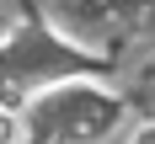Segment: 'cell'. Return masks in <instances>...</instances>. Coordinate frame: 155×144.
Here are the masks:
<instances>
[{
	"label": "cell",
	"mask_w": 155,
	"mask_h": 144,
	"mask_svg": "<svg viewBox=\"0 0 155 144\" xmlns=\"http://www.w3.org/2000/svg\"><path fill=\"white\" fill-rule=\"evenodd\" d=\"M123 123V96L96 80H64L21 107V144H102Z\"/></svg>",
	"instance_id": "obj_2"
},
{
	"label": "cell",
	"mask_w": 155,
	"mask_h": 144,
	"mask_svg": "<svg viewBox=\"0 0 155 144\" xmlns=\"http://www.w3.org/2000/svg\"><path fill=\"white\" fill-rule=\"evenodd\" d=\"M96 69H102V59L91 48L70 43L43 16H27V21H16L0 37V107L21 112L43 91H54L64 80H91Z\"/></svg>",
	"instance_id": "obj_1"
},
{
	"label": "cell",
	"mask_w": 155,
	"mask_h": 144,
	"mask_svg": "<svg viewBox=\"0 0 155 144\" xmlns=\"http://www.w3.org/2000/svg\"><path fill=\"white\" fill-rule=\"evenodd\" d=\"M128 144H155V123H139V128H134V139H128Z\"/></svg>",
	"instance_id": "obj_4"
},
{
	"label": "cell",
	"mask_w": 155,
	"mask_h": 144,
	"mask_svg": "<svg viewBox=\"0 0 155 144\" xmlns=\"http://www.w3.org/2000/svg\"><path fill=\"white\" fill-rule=\"evenodd\" d=\"M27 133H21V112H5L0 107V144H21Z\"/></svg>",
	"instance_id": "obj_3"
}]
</instances>
